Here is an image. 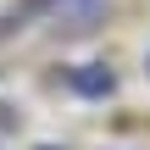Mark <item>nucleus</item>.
Masks as SVG:
<instances>
[{
	"label": "nucleus",
	"mask_w": 150,
	"mask_h": 150,
	"mask_svg": "<svg viewBox=\"0 0 150 150\" xmlns=\"http://www.w3.org/2000/svg\"><path fill=\"white\" fill-rule=\"evenodd\" d=\"M45 150H50V145H45Z\"/></svg>",
	"instance_id": "f03ea898"
},
{
	"label": "nucleus",
	"mask_w": 150,
	"mask_h": 150,
	"mask_svg": "<svg viewBox=\"0 0 150 150\" xmlns=\"http://www.w3.org/2000/svg\"><path fill=\"white\" fill-rule=\"evenodd\" d=\"M111 83H117V78H111L106 67H83V72H72V89H78V95H111Z\"/></svg>",
	"instance_id": "f257e3e1"
}]
</instances>
